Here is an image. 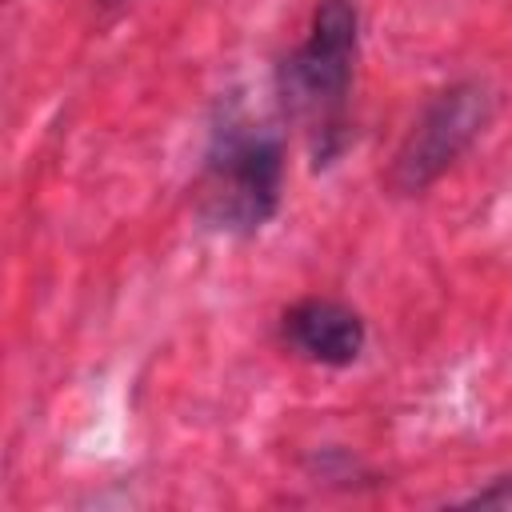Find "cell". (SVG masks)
I'll use <instances>...</instances> for the list:
<instances>
[{"instance_id": "cell-4", "label": "cell", "mask_w": 512, "mask_h": 512, "mask_svg": "<svg viewBox=\"0 0 512 512\" xmlns=\"http://www.w3.org/2000/svg\"><path fill=\"white\" fill-rule=\"evenodd\" d=\"M280 336L296 356H304L312 364L348 368L360 360V352L368 344V324L352 304H344L336 296H304L284 308Z\"/></svg>"}, {"instance_id": "cell-2", "label": "cell", "mask_w": 512, "mask_h": 512, "mask_svg": "<svg viewBox=\"0 0 512 512\" xmlns=\"http://www.w3.org/2000/svg\"><path fill=\"white\" fill-rule=\"evenodd\" d=\"M280 200H284L280 128L252 120L236 100L220 104L196 180L200 224L224 236H256L280 212Z\"/></svg>"}, {"instance_id": "cell-1", "label": "cell", "mask_w": 512, "mask_h": 512, "mask_svg": "<svg viewBox=\"0 0 512 512\" xmlns=\"http://www.w3.org/2000/svg\"><path fill=\"white\" fill-rule=\"evenodd\" d=\"M360 52V12L352 0H320L300 48L276 64V96L288 120L308 132L312 168H328L348 148V96Z\"/></svg>"}, {"instance_id": "cell-5", "label": "cell", "mask_w": 512, "mask_h": 512, "mask_svg": "<svg viewBox=\"0 0 512 512\" xmlns=\"http://www.w3.org/2000/svg\"><path fill=\"white\" fill-rule=\"evenodd\" d=\"M464 504L468 508H512V476H496L492 484H484L480 492H472Z\"/></svg>"}, {"instance_id": "cell-3", "label": "cell", "mask_w": 512, "mask_h": 512, "mask_svg": "<svg viewBox=\"0 0 512 512\" xmlns=\"http://www.w3.org/2000/svg\"><path fill=\"white\" fill-rule=\"evenodd\" d=\"M492 108L496 96L484 80H456L428 96L388 164V188L396 196H420L428 184H436L480 140Z\"/></svg>"}]
</instances>
